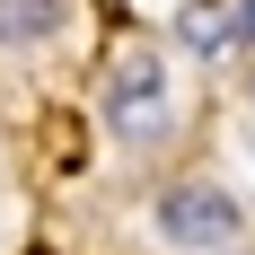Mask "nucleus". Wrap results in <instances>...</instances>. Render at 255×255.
I'll return each instance as SVG.
<instances>
[{
	"mask_svg": "<svg viewBox=\"0 0 255 255\" xmlns=\"http://www.w3.org/2000/svg\"><path fill=\"white\" fill-rule=\"evenodd\" d=\"M97 115L115 141H132V150H158L167 132H176V97H167V62L158 53H124L115 71H106L97 88Z\"/></svg>",
	"mask_w": 255,
	"mask_h": 255,
	"instance_id": "1",
	"label": "nucleus"
},
{
	"mask_svg": "<svg viewBox=\"0 0 255 255\" xmlns=\"http://www.w3.org/2000/svg\"><path fill=\"white\" fill-rule=\"evenodd\" d=\"M238 229H247V220H238V203L220 185H167V194H158V238H167V247H229Z\"/></svg>",
	"mask_w": 255,
	"mask_h": 255,
	"instance_id": "2",
	"label": "nucleus"
},
{
	"mask_svg": "<svg viewBox=\"0 0 255 255\" xmlns=\"http://www.w3.org/2000/svg\"><path fill=\"white\" fill-rule=\"evenodd\" d=\"M53 35H62V0H0V53L53 44Z\"/></svg>",
	"mask_w": 255,
	"mask_h": 255,
	"instance_id": "3",
	"label": "nucleus"
},
{
	"mask_svg": "<svg viewBox=\"0 0 255 255\" xmlns=\"http://www.w3.org/2000/svg\"><path fill=\"white\" fill-rule=\"evenodd\" d=\"M176 35H185L194 53H229V44H238V9H220V0H194V9L176 18Z\"/></svg>",
	"mask_w": 255,
	"mask_h": 255,
	"instance_id": "4",
	"label": "nucleus"
},
{
	"mask_svg": "<svg viewBox=\"0 0 255 255\" xmlns=\"http://www.w3.org/2000/svg\"><path fill=\"white\" fill-rule=\"evenodd\" d=\"M238 44L255 53V0H238Z\"/></svg>",
	"mask_w": 255,
	"mask_h": 255,
	"instance_id": "5",
	"label": "nucleus"
},
{
	"mask_svg": "<svg viewBox=\"0 0 255 255\" xmlns=\"http://www.w3.org/2000/svg\"><path fill=\"white\" fill-rule=\"evenodd\" d=\"M247 97H255V71H247Z\"/></svg>",
	"mask_w": 255,
	"mask_h": 255,
	"instance_id": "6",
	"label": "nucleus"
}]
</instances>
